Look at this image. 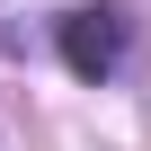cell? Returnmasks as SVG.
I'll list each match as a JSON object with an SVG mask.
<instances>
[{"mask_svg": "<svg viewBox=\"0 0 151 151\" xmlns=\"http://www.w3.org/2000/svg\"><path fill=\"white\" fill-rule=\"evenodd\" d=\"M62 62L80 80H116V62H124V9H107V0L62 9Z\"/></svg>", "mask_w": 151, "mask_h": 151, "instance_id": "6da1fadb", "label": "cell"}]
</instances>
